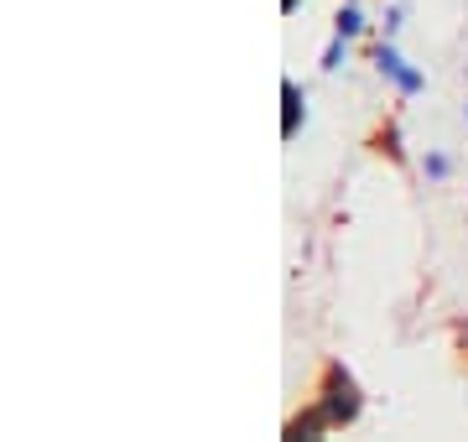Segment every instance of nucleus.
Wrapping results in <instances>:
<instances>
[{"mask_svg":"<svg viewBox=\"0 0 468 442\" xmlns=\"http://www.w3.org/2000/svg\"><path fill=\"white\" fill-rule=\"evenodd\" d=\"M286 5H292V0H286Z\"/></svg>","mask_w":468,"mask_h":442,"instance_id":"obj_1","label":"nucleus"}]
</instances>
